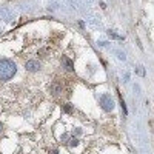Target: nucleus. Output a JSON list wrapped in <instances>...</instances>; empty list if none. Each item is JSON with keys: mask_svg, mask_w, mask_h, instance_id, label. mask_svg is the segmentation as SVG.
<instances>
[{"mask_svg": "<svg viewBox=\"0 0 154 154\" xmlns=\"http://www.w3.org/2000/svg\"><path fill=\"white\" fill-rule=\"evenodd\" d=\"M17 71V66L13 60L2 59L0 60V80H9Z\"/></svg>", "mask_w": 154, "mask_h": 154, "instance_id": "1", "label": "nucleus"}, {"mask_svg": "<svg viewBox=\"0 0 154 154\" xmlns=\"http://www.w3.org/2000/svg\"><path fill=\"white\" fill-rule=\"evenodd\" d=\"M100 105H102V108L105 109V111H113V108H114L113 97L109 96V94H103L100 97Z\"/></svg>", "mask_w": 154, "mask_h": 154, "instance_id": "2", "label": "nucleus"}, {"mask_svg": "<svg viewBox=\"0 0 154 154\" xmlns=\"http://www.w3.org/2000/svg\"><path fill=\"white\" fill-rule=\"evenodd\" d=\"M25 68L32 73V71H37L38 68H40V63H38L37 60H28V62H26V65H25Z\"/></svg>", "mask_w": 154, "mask_h": 154, "instance_id": "3", "label": "nucleus"}, {"mask_svg": "<svg viewBox=\"0 0 154 154\" xmlns=\"http://www.w3.org/2000/svg\"><path fill=\"white\" fill-rule=\"evenodd\" d=\"M62 63L65 65V68H66L68 71H73V69H74V63H73V60L68 59L66 56H63V57H62Z\"/></svg>", "mask_w": 154, "mask_h": 154, "instance_id": "4", "label": "nucleus"}, {"mask_svg": "<svg viewBox=\"0 0 154 154\" xmlns=\"http://www.w3.org/2000/svg\"><path fill=\"white\" fill-rule=\"evenodd\" d=\"M119 99H120V106H122V109H123V114H128V109H126V105H125L122 96H120V92H119Z\"/></svg>", "mask_w": 154, "mask_h": 154, "instance_id": "5", "label": "nucleus"}, {"mask_svg": "<svg viewBox=\"0 0 154 154\" xmlns=\"http://www.w3.org/2000/svg\"><path fill=\"white\" fill-rule=\"evenodd\" d=\"M108 36H109V37H113V38H117V40H122V38H123L122 36L116 34V32H114V31H108Z\"/></svg>", "mask_w": 154, "mask_h": 154, "instance_id": "6", "label": "nucleus"}, {"mask_svg": "<svg viewBox=\"0 0 154 154\" xmlns=\"http://www.w3.org/2000/svg\"><path fill=\"white\" fill-rule=\"evenodd\" d=\"M63 111L65 113H73V108H71V105H63Z\"/></svg>", "mask_w": 154, "mask_h": 154, "instance_id": "7", "label": "nucleus"}, {"mask_svg": "<svg viewBox=\"0 0 154 154\" xmlns=\"http://www.w3.org/2000/svg\"><path fill=\"white\" fill-rule=\"evenodd\" d=\"M69 145H71V146H76V145H77V140H76V139H73V140L69 142Z\"/></svg>", "mask_w": 154, "mask_h": 154, "instance_id": "8", "label": "nucleus"}, {"mask_svg": "<svg viewBox=\"0 0 154 154\" xmlns=\"http://www.w3.org/2000/svg\"><path fill=\"white\" fill-rule=\"evenodd\" d=\"M2 128H3V126H2V123H0V131H2Z\"/></svg>", "mask_w": 154, "mask_h": 154, "instance_id": "9", "label": "nucleus"}]
</instances>
